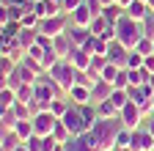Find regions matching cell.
<instances>
[{
    "instance_id": "cell-1",
    "label": "cell",
    "mask_w": 154,
    "mask_h": 151,
    "mask_svg": "<svg viewBox=\"0 0 154 151\" xmlns=\"http://www.w3.org/2000/svg\"><path fill=\"white\" fill-rule=\"evenodd\" d=\"M143 36H146V33H143V22H138V20H132V17H127V11H124V17L116 22V39H119L124 47L135 50Z\"/></svg>"
},
{
    "instance_id": "cell-2",
    "label": "cell",
    "mask_w": 154,
    "mask_h": 151,
    "mask_svg": "<svg viewBox=\"0 0 154 151\" xmlns=\"http://www.w3.org/2000/svg\"><path fill=\"white\" fill-rule=\"evenodd\" d=\"M50 77L61 85V91L63 93H69L72 91V85L77 83V69L72 66V61H66V58H61L52 69H50Z\"/></svg>"
},
{
    "instance_id": "cell-3",
    "label": "cell",
    "mask_w": 154,
    "mask_h": 151,
    "mask_svg": "<svg viewBox=\"0 0 154 151\" xmlns=\"http://www.w3.org/2000/svg\"><path fill=\"white\" fill-rule=\"evenodd\" d=\"M119 116H121V124L127 126V129H138V126H143V121H146V116H143V110L138 107V104H135V102H129L121 113H119Z\"/></svg>"
},
{
    "instance_id": "cell-4",
    "label": "cell",
    "mask_w": 154,
    "mask_h": 151,
    "mask_svg": "<svg viewBox=\"0 0 154 151\" xmlns=\"http://www.w3.org/2000/svg\"><path fill=\"white\" fill-rule=\"evenodd\" d=\"M132 151H154V135L146 129V126H138L132 129Z\"/></svg>"
},
{
    "instance_id": "cell-5",
    "label": "cell",
    "mask_w": 154,
    "mask_h": 151,
    "mask_svg": "<svg viewBox=\"0 0 154 151\" xmlns=\"http://www.w3.org/2000/svg\"><path fill=\"white\" fill-rule=\"evenodd\" d=\"M127 58H129V47H124L119 39L107 41V61H110V63H116V66L127 69Z\"/></svg>"
},
{
    "instance_id": "cell-6",
    "label": "cell",
    "mask_w": 154,
    "mask_h": 151,
    "mask_svg": "<svg viewBox=\"0 0 154 151\" xmlns=\"http://www.w3.org/2000/svg\"><path fill=\"white\" fill-rule=\"evenodd\" d=\"M55 121H58V116H52L50 110H44V113H36V116H33V129H36V135H42V137L52 135V126H55Z\"/></svg>"
},
{
    "instance_id": "cell-7",
    "label": "cell",
    "mask_w": 154,
    "mask_h": 151,
    "mask_svg": "<svg viewBox=\"0 0 154 151\" xmlns=\"http://www.w3.org/2000/svg\"><path fill=\"white\" fill-rule=\"evenodd\" d=\"M110 93H113V85L107 83V80H96L94 83V88H91V104H99V102H105V99H110Z\"/></svg>"
},
{
    "instance_id": "cell-8",
    "label": "cell",
    "mask_w": 154,
    "mask_h": 151,
    "mask_svg": "<svg viewBox=\"0 0 154 151\" xmlns=\"http://www.w3.org/2000/svg\"><path fill=\"white\" fill-rule=\"evenodd\" d=\"M91 58H94L91 52H85L83 47H74V50H72V55H69L66 61H72V66H74L77 71H85V69L91 66Z\"/></svg>"
},
{
    "instance_id": "cell-9",
    "label": "cell",
    "mask_w": 154,
    "mask_h": 151,
    "mask_svg": "<svg viewBox=\"0 0 154 151\" xmlns=\"http://www.w3.org/2000/svg\"><path fill=\"white\" fill-rule=\"evenodd\" d=\"M94 11L83 3V6H77L74 11H72V25H83V28H91V22H94Z\"/></svg>"
},
{
    "instance_id": "cell-10",
    "label": "cell",
    "mask_w": 154,
    "mask_h": 151,
    "mask_svg": "<svg viewBox=\"0 0 154 151\" xmlns=\"http://www.w3.org/2000/svg\"><path fill=\"white\" fill-rule=\"evenodd\" d=\"M69 39H72V44L74 47H83L88 39H91V28H83V25H69Z\"/></svg>"
},
{
    "instance_id": "cell-11",
    "label": "cell",
    "mask_w": 154,
    "mask_h": 151,
    "mask_svg": "<svg viewBox=\"0 0 154 151\" xmlns=\"http://www.w3.org/2000/svg\"><path fill=\"white\" fill-rule=\"evenodd\" d=\"M66 96H69L72 104H91V88H85V85H72V91L66 93Z\"/></svg>"
},
{
    "instance_id": "cell-12",
    "label": "cell",
    "mask_w": 154,
    "mask_h": 151,
    "mask_svg": "<svg viewBox=\"0 0 154 151\" xmlns=\"http://www.w3.org/2000/svg\"><path fill=\"white\" fill-rule=\"evenodd\" d=\"M124 11H127V17H132V20L143 22V20H146V14H149V3H146V0H132V3H129Z\"/></svg>"
},
{
    "instance_id": "cell-13",
    "label": "cell",
    "mask_w": 154,
    "mask_h": 151,
    "mask_svg": "<svg viewBox=\"0 0 154 151\" xmlns=\"http://www.w3.org/2000/svg\"><path fill=\"white\" fill-rule=\"evenodd\" d=\"M52 47H55V52L61 55V58H69L72 50H74V44H72V39H69V33L55 36V39H52Z\"/></svg>"
},
{
    "instance_id": "cell-14",
    "label": "cell",
    "mask_w": 154,
    "mask_h": 151,
    "mask_svg": "<svg viewBox=\"0 0 154 151\" xmlns=\"http://www.w3.org/2000/svg\"><path fill=\"white\" fill-rule=\"evenodd\" d=\"M14 77H17L19 83H36V80H38V71H33L25 61H19L17 69H14Z\"/></svg>"
},
{
    "instance_id": "cell-15",
    "label": "cell",
    "mask_w": 154,
    "mask_h": 151,
    "mask_svg": "<svg viewBox=\"0 0 154 151\" xmlns=\"http://www.w3.org/2000/svg\"><path fill=\"white\" fill-rule=\"evenodd\" d=\"M17 41H19V47L28 52V50L38 41V28H22V33L17 36Z\"/></svg>"
},
{
    "instance_id": "cell-16",
    "label": "cell",
    "mask_w": 154,
    "mask_h": 151,
    "mask_svg": "<svg viewBox=\"0 0 154 151\" xmlns=\"http://www.w3.org/2000/svg\"><path fill=\"white\" fill-rule=\"evenodd\" d=\"M83 50L91 52V55H107V41L102 39V36H91V39L83 44Z\"/></svg>"
},
{
    "instance_id": "cell-17",
    "label": "cell",
    "mask_w": 154,
    "mask_h": 151,
    "mask_svg": "<svg viewBox=\"0 0 154 151\" xmlns=\"http://www.w3.org/2000/svg\"><path fill=\"white\" fill-rule=\"evenodd\" d=\"M17 124H19V116L14 113V107L0 110V126H3V132H14V129H17Z\"/></svg>"
},
{
    "instance_id": "cell-18",
    "label": "cell",
    "mask_w": 154,
    "mask_h": 151,
    "mask_svg": "<svg viewBox=\"0 0 154 151\" xmlns=\"http://www.w3.org/2000/svg\"><path fill=\"white\" fill-rule=\"evenodd\" d=\"M19 146H22V137L17 132H3V137H0V148L3 151H17Z\"/></svg>"
},
{
    "instance_id": "cell-19",
    "label": "cell",
    "mask_w": 154,
    "mask_h": 151,
    "mask_svg": "<svg viewBox=\"0 0 154 151\" xmlns=\"http://www.w3.org/2000/svg\"><path fill=\"white\" fill-rule=\"evenodd\" d=\"M22 33V22H0V39H17Z\"/></svg>"
},
{
    "instance_id": "cell-20",
    "label": "cell",
    "mask_w": 154,
    "mask_h": 151,
    "mask_svg": "<svg viewBox=\"0 0 154 151\" xmlns=\"http://www.w3.org/2000/svg\"><path fill=\"white\" fill-rule=\"evenodd\" d=\"M102 17H105L110 25H116V22H119L121 17H124V8H121L119 3H107V6L102 8Z\"/></svg>"
},
{
    "instance_id": "cell-21",
    "label": "cell",
    "mask_w": 154,
    "mask_h": 151,
    "mask_svg": "<svg viewBox=\"0 0 154 151\" xmlns=\"http://www.w3.org/2000/svg\"><path fill=\"white\" fill-rule=\"evenodd\" d=\"M52 137H55L58 143H69V140H72L74 135L69 132V126H66V124H63L61 118H58V121H55V126H52Z\"/></svg>"
},
{
    "instance_id": "cell-22",
    "label": "cell",
    "mask_w": 154,
    "mask_h": 151,
    "mask_svg": "<svg viewBox=\"0 0 154 151\" xmlns=\"http://www.w3.org/2000/svg\"><path fill=\"white\" fill-rule=\"evenodd\" d=\"M14 104H17V91L3 85V88H0V110H8Z\"/></svg>"
},
{
    "instance_id": "cell-23",
    "label": "cell",
    "mask_w": 154,
    "mask_h": 151,
    "mask_svg": "<svg viewBox=\"0 0 154 151\" xmlns=\"http://www.w3.org/2000/svg\"><path fill=\"white\" fill-rule=\"evenodd\" d=\"M129 71V85H146V80H149V69L146 66H140V69H127Z\"/></svg>"
},
{
    "instance_id": "cell-24",
    "label": "cell",
    "mask_w": 154,
    "mask_h": 151,
    "mask_svg": "<svg viewBox=\"0 0 154 151\" xmlns=\"http://www.w3.org/2000/svg\"><path fill=\"white\" fill-rule=\"evenodd\" d=\"M14 132L22 137V143H25L28 137H33V135H36V129H33V118H22V121L17 124V129H14Z\"/></svg>"
},
{
    "instance_id": "cell-25",
    "label": "cell",
    "mask_w": 154,
    "mask_h": 151,
    "mask_svg": "<svg viewBox=\"0 0 154 151\" xmlns=\"http://www.w3.org/2000/svg\"><path fill=\"white\" fill-rule=\"evenodd\" d=\"M96 113H99V118H116L119 116V107H116L110 99H105V102L96 104Z\"/></svg>"
},
{
    "instance_id": "cell-26",
    "label": "cell",
    "mask_w": 154,
    "mask_h": 151,
    "mask_svg": "<svg viewBox=\"0 0 154 151\" xmlns=\"http://www.w3.org/2000/svg\"><path fill=\"white\" fill-rule=\"evenodd\" d=\"M72 107V102H69V96H58L52 104H50V113L52 116H58V118H63V113Z\"/></svg>"
},
{
    "instance_id": "cell-27",
    "label": "cell",
    "mask_w": 154,
    "mask_h": 151,
    "mask_svg": "<svg viewBox=\"0 0 154 151\" xmlns=\"http://www.w3.org/2000/svg\"><path fill=\"white\" fill-rule=\"evenodd\" d=\"M110 102L116 104V107H119V113L129 104V93L127 91H121V88H113V93H110Z\"/></svg>"
},
{
    "instance_id": "cell-28",
    "label": "cell",
    "mask_w": 154,
    "mask_h": 151,
    "mask_svg": "<svg viewBox=\"0 0 154 151\" xmlns=\"http://www.w3.org/2000/svg\"><path fill=\"white\" fill-rule=\"evenodd\" d=\"M14 69H17V61L14 58H8V55H0V77H11L14 74Z\"/></svg>"
},
{
    "instance_id": "cell-29",
    "label": "cell",
    "mask_w": 154,
    "mask_h": 151,
    "mask_svg": "<svg viewBox=\"0 0 154 151\" xmlns=\"http://www.w3.org/2000/svg\"><path fill=\"white\" fill-rule=\"evenodd\" d=\"M129 146H132V129H127V126H124V129L119 132V135H116V148L127 151Z\"/></svg>"
},
{
    "instance_id": "cell-30",
    "label": "cell",
    "mask_w": 154,
    "mask_h": 151,
    "mask_svg": "<svg viewBox=\"0 0 154 151\" xmlns=\"http://www.w3.org/2000/svg\"><path fill=\"white\" fill-rule=\"evenodd\" d=\"M107 28H110V22L105 20L102 14H99V17H94V22H91V36H102Z\"/></svg>"
},
{
    "instance_id": "cell-31",
    "label": "cell",
    "mask_w": 154,
    "mask_h": 151,
    "mask_svg": "<svg viewBox=\"0 0 154 151\" xmlns=\"http://www.w3.org/2000/svg\"><path fill=\"white\" fill-rule=\"evenodd\" d=\"M146 61V55H140L138 50H129V58H127V69H140Z\"/></svg>"
},
{
    "instance_id": "cell-32",
    "label": "cell",
    "mask_w": 154,
    "mask_h": 151,
    "mask_svg": "<svg viewBox=\"0 0 154 151\" xmlns=\"http://www.w3.org/2000/svg\"><path fill=\"white\" fill-rule=\"evenodd\" d=\"M119 71H121V66H116V63H107L105 69H102V80H107L110 85L116 83V77H119Z\"/></svg>"
},
{
    "instance_id": "cell-33",
    "label": "cell",
    "mask_w": 154,
    "mask_h": 151,
    "mask_svg": "<svg viewBox=\"0 0 154 151\" xmlns=\"http://www.w3.org/2000/svg\"><path fill=\"white\" fill-rule=\"evenodd\" d=\"M107 63H110V61H107V55H94V58H91V66H88V69H94V71H99V74H102V69H105Z\"/></svg>"
},
{
    "instance_id": "cell-34",
    "label": "cell",
    "mask_w": 154,
    "mask_h": 151,
    "mask_svg": "<svg viewBox=\"0 0 154 151\" xmlns=\"http://www.w3.org/2000/svg\"><path fill=\"white\" fill-rule=\"evenodd\" d=\"M25 146H28L30 151H44V137H42V135H33V137L25 140Z\"/></svg>"
},
{
    "instance_id": "cell-35",
    "label": "cell",
    "mask_w": 154,
    "mask_h": 151,
    "mask_svg": "<svg viewBox=\"0 0 154 151\" xmlns=\"http://www.w3.org/2000/svg\"><path fill=\"white\" fill-rule=\"evenodd\" d=\"M143 33L149 36V39H154V11L146 14V20H143Z\"/></svg>"
},
{
    "instance_id": "cell-36",
    "label": "cell",
    "mask_w": 154,
    "mask_h": 151,
    "mask_svg": "<svg viewBox=\"0 0 154 151\" xmlns=\"http://www.w3.org/2000/svg\"><path fill=\"white\" fill-rule=\"evenodd\" d=\"M94 83H96V80L91 77L88 71H77V83H74V85H85V88H94Z\"/></svg>"
},
{
    "instance_id": "cell-37",
    "label": "cell",
    "mask_w": 154,
    "mask_h": 151,
    "mask_svg": "<svg viewBox=\"0 0 154 151\" xmlns=\"http://www.w3.org/2000/svg\"><path fill=\"white\" fill-rule=\"evenodd\" d=\"M77 6H83V0H63V3H61V8H63L66 14H72Z\"/></svg>"
},
{
    "instance_id": "cell-38",
    "label": "cell",
    "mask_w": 154,
    "mask_h": 151,
    "mask_svg": "<svg viewBox=\"0 0 154 151\" xmlns=\"http://www.w3.org/2000/svg\"><path fill=\"white\" fill-rule=\"evenodd\" d=\"M102 39H105V41H113V39H116V25H110V28L102 33Z\"/></svg>"
},
{
    "instance_id": "cell-39",
    "label": "cell",
    "mask_w": 154,
    "mask_h": 151,
    "mask_svg": "<svg viewBox=\"0 0 154 151\" xmlns=\"http://www.w3.org/2000/svg\"><path fill=\"white\" fill-rule=\"evenodd\" d=\"M28 0H0V6H25Z\"/></svg>"
},
{
    "instance_id": "cell-40",
    "label": "cell",
    "mask_w": 154,
    "mask_h": 151,
    "mask_svg": "<svg viewBox=\"0 0 154 151\" xmlns=\"http://www.w3.org/2000/svg\"><path fill=\"white\" fill-rule=\"evenodd\" d=\"M143 126L151 132V135H154V116H146V121H143Z\"/></svg>"
},
{
    "instance_id": "cell-41",
    "label": "cell",
    "mask_w": 154,
    "mask_h": 151,
    "mask_svg": "<svg viewBox=\"0 0 154 151\" xmlns=\"http://www.w3.org/2000/svg\"><path fill=\"white\" fill-rule=\"evenodd\" d=\"M143 66H146L149 71H154V55H146V61H143Z\"/></svg>"
},
{
    "instance_id": "cell-42",
    "label": "cell",
    "mask_w": 154,
    "mask_h": 151,
    "mask_svg": "<svg viewBox=\"0 0 154 151\" xmlns=\"http://www.w3.org/2000/svg\"><path fill=\"white\" fill-rule=\"evenodd\" d=\"M52 151H66V143H58V146H55Z\"/></svg>"
},
{
    "instance_id": "cell-43",
    "label": "cell",
    "mask_w": 154,
    "mask_h": 151,
    "mask_svg": "<svg viewBox=\"0 0 154 151\" xmlns=\"http://www.w3.org/2000/svg\"><path fill=\"white\" fill-rule=\"evenodd\" d=\"M146 3H149V11H154V0H146Z\"/></svg>"
},
{
    "instance_id": "cell-44",
    "label": "cell",
    "mask_w": 154,
    "mask_h": 151,
    "mask_svg": "<svg viewBox=\"0 0 154 151\" xmlns=\"http://www.w3.org/2000/svg\"><path fill=\"white\" fill-rule=\"evenodd\" d=\"M17 151H30V148H28V146H25V143H22V146H19V148H17Z\"/></svg>"
},
{
    "instance_id": "cell-45",
    "label": "cell",
    "mask_w": 154,
    "mask_h": 151,
    "mask_svg": "<svg viewBox=\"0 0 154 151\" xmlns=\"http://www.w3.org/2000/svg\"><path fill=\"white\" fill-rule=\"evenodd\" d=\"M52 3H63V0H52Z\"/></svg>"
},
{
    "instance_id": "cell-46",
    "label": "cell",
    "mask_w": 154,
    "mask_h": 151,
    "mask_svg": "<svg viewBox=\"0 0 154 151\" xmlns=\"http://www.w3.org/2000/svg\"><path fill=\"white\" fill-rule=\"evenodd\" d=\"M151 102H154V91H151Z\"/></svg>"
},
{
    "instance_id": "cell-47",
    "label": "cell",
    "mask_w": 154,
    "mask_h": 151,
    "mask_svg": "<svg viewBox=\"0 0 154 151\" xmlns=\"http://www.w3.org/2000/svg\"><path fill=\"white\" fill-rule=\"evenodd\" d=\"M105 151H116V148H105Z\"/></svg>"
},
{
    "instance_id": "cell-48",
    "label": "cell",
    "mask_w": 154,
    "mask_h": 151,
    "mask_svg": "<svg viewBox=\"0 0 154 151\" xmlns=\"http://www.w3.org/2000/svg\"><path fill=\"white\" fill-rule=\"evenodd\" d=\"M33 3H38V0H33Z\"/></svg>"
},
{
    "instance_id": "cell-49",
    "label": "cell",
    "mask_w": 154,
    "mask_h": 151,
    "mask_svg": "<svg viewBox=\"0 0 154 151\" xmlns=\"http://www.w3.org/2000/svg\"><path fill=\"white\" fill-rule=\"evenodd\" d=\"M127 151H132V148H127Z\"/></svg>"
}]
</instances>
